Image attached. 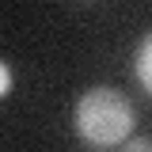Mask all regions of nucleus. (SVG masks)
<instances>
[{"label": "nucleus", "mask_w": 152, "mask_h": 152, "mask_svg": "<svg viewBox=\"0 0 152 152\" xmlns=\"http://www.w3.org/2000/svg\"><path fill=\"white\" fill-rule=\"evenodd\" d=\"M0 91L4 95L12 91V69H8V65H4V72H0Z\"/></svg>", "instance_id": "4"}, {"label": "nucleus", "mask_w": 152, "mask_h": 152, "mask_svg": "<svg viewBox=\"0 0 152 152\" xmlns=\"http://www.w3.org/2000/svg\"><path fill=\"white\" fill-rule=\"evenodd\" d=\"M126 152H152V141L148 137H129L126 141Z\"/></svg>", "instance_id": "3"}, {"label": "nucleus", "mask_w": 152, "mask_h": 152, "mask_svg": "<svg viewBox=\"0 0 152 152\" xmlns=\"http://www.w3.org/2000/svg\"><path fill=\"white\" fill-rule=\"evenodd\" d=\"M133 129V107L114 88H88L76 99V133L95 148L126 145Z\"/></svg>", "instance_id": "1"}, {"label": "nucleus", "mask_w": 152, "mask_h": 152, "mask_svg": "<svg viewBox=\"0 0 152 152\" xmlns=\"http://www.w3.org/2000/svg\"><path fill=\"white\" fill-rule=\"evenodd\" d=\"M133 72L141 80V88L152 95V34L141 42V50H137V61H133Z\"/></svg>", "instance_id": "2"}]
</instances>
